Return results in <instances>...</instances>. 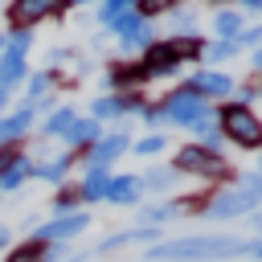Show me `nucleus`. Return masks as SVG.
<instances>
[{
    "label": "nucleus",
    "mask_w": 262,
    "mask_h": 262,
    "mask_svg": "<svg viewBox=\"0 0 262 262\" xmlns=\"http://www.w3.org/2000/svg\"><path fill=\"white\" fill-rule=\"evenodd\" d=\"M12 246V233H8V225H0V254Z\"/></svg>",
    "instance_id": "4c0bfd02"
},
{
    "label": "nucleus",
    "mask_w": 262,
    "mask_h": 262,
    "mask_svg": "<svg viewBox=\"0 0 262 262\" xmlns=\"http://www.w3.org/2000/svg\"><path fill=\"white\" fill-rule=\"evenodd\" d=\"M172 168L180 172V176H205V180H233V168L221 160V151H209V147H201V143H188V147H180L176 151V160H172Z\"/></svg>",
    "instance_id": "7ed1b4c3"
},
{
    "label": "nucleus",
    "mask_w": 262,
    "mask_h": 262,
    "mask_svg": "<svg viewBox=\"0 0 262 262\" xmlns=\"http://www.w3.org/2000/svg\"><path fill=\"white\" fill-rule=\"evenodd\" d=\"M57 254H61V246H45V242H37V237H25V242H16V246L8 250L4 262H53Z\"/></svg>",
    "instance_id": "2eb2a0df"
},
{
    "label": "nucleus",
    "mask_w": 262,
    "mask_h": 262,
    "mask_svg": "<svg viewBox=\"0 0 262 262\" xmlns=\"http://www.w3.org/2000/svg\"><path fill=\"white\" fill-rule=\"evenodd\" d=\"M217 127H221V135L225 139H233L237 147H262V119L250 111V106H242V102H225L221 111H217Z\"/></svg>",
    "instance_id": "f03ea898"
},
{
    "label": "nucleus",
    "mask_w": 262,
    "mask_h": 262,
    "mask_svg": "<svg viewBox=\"0 0 262 262\" xmlns=\"http://www.w3.org/2000/svg\"><path fill=\"white\" fill-rule=\"evenodd\" d=\"M164 143H168V135H164V131H151V135L135 139L131 151H135V156H156V151H164Z\"/></svg>",
    "instance_id": "cd10ccee"
},
{
    "label": "nucleus",
    "mask_w": 262,
    "mask_h": 262,
    "mask_svg": "<svg viewBox=\"0 0 262 262\" xmlns=\"http://www.w3.org/2000/svg\"><path fill=\"white\" fill-rule=\"evenodd\" d=\"M78 188H70V184H61L57 188V196H53V217H61V213H78Z\"/></svg>",
    "instance_id": "bb28decb"
},
{
    "label": "nucleus",
    "mask_w": 262,
    "mask_h": 262,
    "mask_svg": "<svg viewBox=\"0 0 262 262\" xmlns=\"http://www.w3.org/2000/svg\"><path fill=\"white\" fill-rule=\"evenodd\" d=\"M78 119V111L74 106H53L45 119H41V135H49V139H61L66 131H70V123Z\"/></svg>",
    "instance_id": "412c9836"
},
{
    "label": "nucleus",
    "mask_w": 262,
    "mask_h": 262,
    "mask_svg": "<svg viewBox=\"0 0 262 262\" xmlns=\"http://www.w3.org/2000/svg\"><path fill=\"white\" fill-rule=\"evenodd\" d=\"M29 49H33V33L29 29H8L4 33V57H20L25 61Z\"/></svg>",
    "instance_id": "a878e982"
},
{
    "label": "nucleus",
    "mask_w": 262,
    "mask_h": 262,
    "mask_svg": "<svg viewBox=\"0 0 262 262\" xmlns=\"http://www.w3.org/2000/svg\"><path fill=\"white\" fill-rule=\"evenodd\" d=\"M250 229L262 237V209H254V213H250Z\"/></svg>",
    "instance_id": "e433bc0d"
},
{
    "label": "nucleus",
    "mask_w": 262,
    "mask_h": 262,
    "mask_svg": "<svg viewBox=\"0 0 262 262\" xmlns=\"http://www.w3.org/2000/svg\"><path fill=\"white\" fill-rule=\"evenodd\" d=\"M123 12H131V0H106V4L98 8V25H106V29H111Z\"/></svg>",
    "instance_id": "c85d7f7f"
},
{
    "label": "nucleus",
    "mask_w": 262,
    "mask_h": 262,
    "mask_svg": "<svg viewBox=\"0 0 262 262\" xmlns=\"http://www.w3.org/2000/svg\"><path fill=\"white\" fill-rule=\"evenodd\" d=\"M111 33L123 41V49H147V45L156 41V37H151L156 29H151V25H147V20H143L135 8H131V12H123V16L111 25Z\"/></svg>",
    "instance_id": "0eeeda50"
},
{
    "label": "nucleus",
    "mask_w": 262,
    "mask_h": 262,
    "mask_svg": "<svg viewBox=\"0 0 262 262\" xmlns=\"http://www.w3.org/2000/svg\"><path fill=\"white\" fill-rule=\"evenodd\" d=\"M45 16H53V4H49V0H16V4L8 8L12 29H29V33H33V25L45 20Z\"/></svg>",
    "instance_id": "ddd939ff"
},
{
    "label": "nucleus",
    "mask_w": 262,
    "mask_h": 262,
    "mask_svg": "<svg viewBox=\"0 0 262 262\" xmlns=\"http://www.w3.org/2000/svg\"><path fill=\"white\" fill-rule=\"evenodd\" d=\"M160 111H164V123L192 127L196 119H205V115H209V102H205L201 94H192L188 86H180V90H172V94L160 102Z\"/></svg>",
    "instance_id": "20e7f679"
},
{
    "label": "nucleus",
    "mask_w": 262,
    "mask_h": 262,
    "mask_svg": "<svg viewBox=\"0 0 262 262\" xmlns=\"http://www.w3.org/2000/svg\"><path fill=\"white\" fill-rule=\"evenodd\" d=\"M188 209H196V201H156V205H143L139 217H143V225H156L160 229L164 221H172V217H180Z\"/></svg>",
    "instance_id": "f3484780"
},
{
    "label": "nucleus",
    "mask_w": 262,
    "mask_h": 262,
    "mask_svg": "<svg viewBox=\"0 0 262 262\" xmlns=\"http://www.w3.org/2000/svg\"><path fill=\"white\" fill-rule=\"evenodd\" d=\"M188 90L201 94L205 102H209V98H225V94L233 90V78L221 74V70H196V74L188 78Z\"/></svg>",
    "instance_id": "9d476101"
},
{
    "label": "nucleus",
    "mask_w": 262,
    "mask_h": 262,
    "mask_svg": "<svg viewBox=\"0 0 262 262\" xmlns=\"http://www.w3.org/2000/svg\"><path fill=\"white\" fill-rule=\"evenodd\" d=\"M246 258V237L233 233H188V237H168L147 246L143 262H229Z\"/></svg>",
    "instance_id": "f257e3e1"
},
{
    "label": "nucleus",
    "mask_w": 262,
    "mask_h": 262,
    "mask_svg": "<svg viewBox=\"0 0 262 262\" xmlns=\"http://www.w3.org/2000/svg\"><path fill=\"white\" fill-rule=\"evenodd\" d=\"M233 53H237V41H213V45H205V57H209V61H217V66H221V61H229Z\"/></svg>",
    "instance_id": "c756f323"
},
{
    "label": "nucleus",
    "mask_w": 262,
    "mask_h": 262,
    "mask_svg": "<svg viewBox=\"0 0 262 262\" xmlns=\"http://www.w3.org/2000/svg\"><path fill=\"white\" fill-rule=\"evenodd\" d=\"M16 156H20L16 147H0V176H4V172H8L12 164H16Z\"/></svg>",
    "instance_id": "f704fd0d"
},
{
    "label": "nucleus",
    "mask_w": 262,
    "mask_h": 262,
    "mask_svg": "<svg viewBox=\"0 0 262 262\" xmlns=\"http://www.w3.org/2000/svg\"><path fill=\"white\" fill-rule=\"evenodd\" d=\"M127 147H131V135L127 131H102V139L86 151V168H111Z\"/></svg>",
    "instance_id": "6e6552de"
},
{
    "label": "nucleus",
    "mask_w": 262,
    "mask_h": 262,
    "mask_svg": "<svg viewBox=\"0 0 262 262\" xmlns=\"http://www.w3.org/2000/svg\"><path fill=\"white\" fill-rule=\"evenodd\" d=\"M61 139H66V147H70L74 156H78V151H90V147H94V143L102 139V123H94L90 115H86V119L78 115V119L70 123V131L61 135Z\"/></svg>",
    "instance_id": "9b49d317"
},
{
    "label": "nucleus",
    "mask_w": 262,
    "mask_h": 262,
    "mask_svg": "<svg viewBox=\"0 0 262 262\" xmlns=\"http://www.w3.org/2000/svg\"><path fill=\"white\" fill-rule=\"evenodd\" d=\"M139 119H143L147 127H160V123H164V111H160V102H143V106H139Z\"/></svg>",
    "instance_id": "2f4dec72"
},
{
    "label": "nucleus",
    "mask_w": 262,
    "mask_h": 262,
    "mask_svg": "<svg viewBox=\"0 0 262 262\" xmlns=\"http://www.w3.org/2000/svg\"><path fill=\"white\" fill-rule=\"evenodd\" d=\"M4 106H8V90H0V111H4Z\"/></svg>",
    "instance_id": "a19ab883"
},
{
    "label": "nucleus",
    "mask_w": 262,
    "mask_h": 262,
    "mask_svg": "<svg viewBox=\"0 0 262 262\" xmlns=\"http://www.w3.org/2000/svg\"><path fill=\"white\" fill-rule=\"evenodd\" d=\"M106 184H111V168H86V176H82V184H78L82 205L106 201Z\"/></svg>",
    "instance_id": "6ab92c4d"
},
{
    "label": "nucleus",
    "mask_w": 262,
    "mask_h": 262,
    "mask_svg": "<svg viewBox=\"0 0 262 262\" xmlns=\"http://www.w3.org/2000/svg\"><path fill=\"white\" fill-rule=\"evenodd\" d=\"M242 188H250V192H258V196H262V168H258V172H250V176H242Z\"/></svg>",
    "instance_id": "72a5a7b5"
},
{
    "label": "nucleus",
    "mask_w": 262,
    "mask_h": 262,
    "mask_svg": "<svg viewBox=\"0 0 262 262\" xmlns=\"http://www.w3.org/2000/svg\"><path fill=\"white\" fill-rule=\"evenodd\" d=\"M74 160H78L74 151H61V156H53V160H33V176H37V180H49V184H66Z\"/></svg>",
    "instance_id": "dca6fc26"
},
{
    "label": "nucleus",
    "mask_w": 262,
    "mask_h": 262,
    "mask_svg": "<svg viewBox=\"0 0 262 262\" xmlns=\"http://www.w3.org/2000/svg\"><path fill=\"white\" fill-rule=\"evenodd\" d=\"M213 33H217V41H237V33H242V12H237V8H217Z\"/></svg>",
    "instance_id": "4be33fe9"
},
{
    "label": "nucleus",
    "mask_w": 262,
    "mask_h": 262,
    "mask_svg": "<svg viewBox=\"0 0 262 262\" xmlns=\"http://www.w3.org/2000/svg\"><path fill=\"white\" fill-rule=\"evenodd\" d=\"M33 180V156H16V164L0 176V192H20Z\"/></svg>",
    "instance_id": "aec40b11"
},
{
    "label": "nucleus",
    "mask_w": 262,
    "mask_h": 262,
    "mask_svg": "<svg viewBox=\"0 0 262 262\" xmlns=\"http://www.w3.org/2000/svg\"><path fill=\"white\" fill-rule=\"evenodd\" d=\"M192 131H196L201 147H209V151H217V147H221V139H225V135H221V127H217V115H213V111H209L205 119H196V123H192Z\"/></svg>",
    "instance_id": "393cba45"
},
{
    "label": "nucleus",
    "mask_w": 262,
    "mask_h": 262,
    "mask_svg": "<svg viewBox=\"0 0 262 262\" xmlns=\"http://www.w3.org/2000/svg\"><path fill=\"white\" fill-rule=\"evenodd\" d=\"M254 70L262 74V49H254Z\"/></svg>",
    "instance_id": "58836bf2"
},
{
    "label": "nucleus",
    "mask_w": 262,
    "mask_h": 262,
    "mask_svg": "<svg viewBox=\"0 0 262 262\" xmlns=\"http://www.w3.org/2000/svg\"><path fill=\"white\" fill-rule=\"evenodd\" d=\"M86 258H90V250H82V254H74L70 262H86Z\"/></svg>",
    "instance_id": "ea45409f"
},
{
    "label": "nucleus",
    "mask_w": 262,
    "mask_h": 262,
    "mask_svg": "<svg viewBox=\"0 0 262 262\" xmlns=\"http://www.w3.org/2000/svg\"><path fill=\"white\" fill-rule=\"evenodd\" d=\"M33 119H37V115H33L29 106H16V115H4V119H0V147H16V139L33 127Z\"/></svg>",
    "instance_id": "a211bd4d"
},
{
    "label": "nucleus",
    "mask_w": 262,
    "mask_h": 262,
    "mask_svg": "<svg viewBox=\"0 0 262 262\" xmlns=\"http://www.w3.org/2000/svg\"><path fill=\"white\" fill-rule=\"evenodd\" d=\"M242 45H258V49H262V25L242 29V33H237V49H242Z\"/></svg>",
    "instance_id": "473e14b6"
},
{
    "label": "nucleus",
    "mask_w": 262,
    "mask_h": 262,
    "mask_svg": "<svg viewBox=\"0 0 262 262\" xmlns=\"http://www.w3.org/2000/svg\"><path fill=\"white\" fill-rule=\"evenodd\" d=\"M106 201H111V205H123V209L139 205V201H143V184H139V176H111V184H106Z\"/></svg>",
    "instance_id": "4468645a"
},
{
    "label": "nucleus",
    "mask_w": 262,
    "mask_h": 262,
    "mask_svg": "<svg viewBox=\"0 0 262 262\" xmlns=\"http://www.w3.org/2000/svg\"><path fill=\"white\" fill-rule=\"evenodd\" d=\"M172 25H176L180 33H192V25H196V12H192V8H176V12H172Z\"/></svg>",
    "instance_id": "7c9ffc66"
},
{
    "label": "nucleus",
    "mask_w": 262,
    "mask_h": 262,
    "mask_svg": "<svg viewBox=\"0 0 262 262\" xmlns=\"http://www.w3.org/2000/svg\"><path fill=\"white\" fill-rule=\"evenodd\" d=\"M168 45H172V53H176L180 61H196V57L205 53V41H201L196 33H172Z\"/></svg>",
    "instance_id": "5701e85b"
},
{
    "label": "nucleus",
    "mask_w": 262,
    "mask_h": 262,
    "mask_svg": "<svg viewBox=\"0 0 262 262\" xmlns=\"http://www.w3.org/2000/svg\"><path fill=\"white\" fill-rule=\"evenodd\" d=\"M246 258H254V262H262V237H254V242H246Z\"/></svg>",
    "instance_id": "c9c22d12"
},
{
    "label": "nucleus",
    "mask_w": 262,
    "mask_h": 262,
    "mask_svg": "<svg viewBox=\"0 0 262 262\" xmlns=\"http://www.w3.org/2000/svg\"><path fill=\"white\" fill-rule=\"evenodd\" d=\"M160 233L164 229H156V225H135V229H123V233H111V237H102L98 246H94V254H111V250H123V246H135V242H160Z\"/></svg>",
    "instance_id": "f8f14e48"
},
{
    "label": "nucleus",
    "mask_w": 262,
    "mask_h": 262,
    "mask_svg": "<svg viewBox=\"0 0 262 262\" xmlns=\"http://www.w3.org/2000/svg\"><path fill=\"white\" fill-rule=\"evenodd\" d=\"M176 180H180V172H176L172 164H168V168H147V172L139 176V184H143V192H147V188H151V192H168V188H172Z\"/></svg>",
    "instance_id": "b1692460"
},
{
    "label": "nucleus",
    "mask_w": 262,
    "mask_h": 262,
    "mask_svg": "<svg viewBox=\"0 0 262 262\" xmlns=\"http://www.w3.org/2000/svg\"><path fill=\"white\" fill-rule=\"evenodd\" d=\"M82 229H90V213L86 209H78V213H61V217H49L41 229H33L29 237H37V242H45V246H61V242H70V237H78Z\"/></svg>",
    "instance_id": "423d86ee"
},
{
    "label": "nucleus",
    "mask_w": 262,
    "mask_h": 262,
    "mask_svg": "<svg viewBox=\"0 0 262 262\" xmlns=\"http://www.w3.org/2000/svg\"><path fill=\"white\" fill-rule=\"evenodd\" d=\"M262 205V196L258 192H250V188H229V192H217L209 205H205V217H213V221H229V217H242V213H254Z\"/></svg>",
    "instance_id": "39448f33"
},
{
    "label": "nucleus",
    "mask_w": 262,
    "mask_h": 262,
    "mask_svg": "<svg viewBox=\"0 0 262 262\" xmlns=\"http://www.w3.org/2000/svg\"><path fill=\"white\" fill-rule=\"evenodd\" d=\"M139 66H143L147 78H160V74H176V70H180V57L172 53L168 41H151V45L143 49V61H139Z\"/></svg>",
    "instance_id": "1a4fd4ad"
}]
</instances>
